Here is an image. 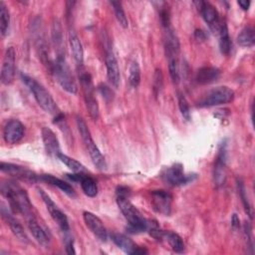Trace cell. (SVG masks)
<instances>
[{
  "label": "cell",
  "instance_id": "obj_41",
  "mask_svg": "<svg viewBox=\"0 0 255 255\" xmlns=\"http://www.w3.org/2000/svg\"><path fill=\"white\" fill-rule=\"evenodd\" d=\"M66 252L68 254H75L76 251L74 249V242L71 238H68V240L66 241Z\"/></svg>",
  "mask_w": 255,
  "mask_h": 255
},
{
  "label": "cell",
  "instance_id": "obj_23",
  "mask_svg": "<svg viewBox=\"0 0 255 255\" xmlns=\"http://www.w3.org/2000/svg\"><path fill=\"white\" fill-rule=\"evenodd\" d=\"M220 70L215 67H202L196 73V81L201 85H206L215 82L220 77Z\"/></svg>",
  "mask_w": 255,
  "mask_h": 255
},
{
  "label": "cell",
  "instance_id": "obj_6",
  "mask_svg": "<svg viewBox=\"0 0 255 255\" xmlns=\"http://www.w3.org/2000/svg\"><path fill=\"white\" fill-rule=\"evenodd\" d=\"M234 96V92L230 88L226 86L217 87L210 90L202 97V99L198 102V107L206 108L227 104L233 101Z\"/></svg>",
  "mask_w": 255,
  "mask_h": 255
},
{
  "label": "cell",
  "instance_id": "obj_8",
  "mask_svg": "<svg viewBox=\"0 0 255 255\" xmlns=\"http://www.w3.org/2000/svg\"><path fill=\"white\" fill-rule=\"evenodd\" d=\"M162 179L170 185L179 186L189 183L195 178L194 174H185L183 171V165L181 163H174L168 166L161 173Z\"/></svg>",
  "mask_w": 255,
  "mask_h": 255
},
{
  "label": "cell",
  "instance_id": "obj_39",
  "mask_svg": "<svg viewBox=\"0 0 255 255\" xmlns=\"http://www.w3.org/2000/svg\"><path fill=\"white\" fill-rule=\"evenodd\" d=\"M244 234H245V239L247 241V246L252 248V239H251V226L248 222L244 224Z\"/></svg>",
  "mask_w": 255,
  "mask_h": 255
},
{
  "label": "cell",
  "instance_id": "obj_14",
  "mask_svg": "<svg viewBox=\"0 0 255 255\" xmlns=\"http://www.w3.org/2000/svg\"><path fill=\"white\" fill-rule=\"evenodd\" d=\"M0 169L2 172H5L17 179H21L29 182H35L38 180V176L32 170L18 164L1 162Z\"/></svg>",
  "mask_w": 255,
  "mask_h": 255
},
{
  "label": "cell",
  "instance_id": "obj_16",
  "mask_svg": "<svg viewBox=\"0 0 255 255\" xmlns=\"http://www.w3.org/2000/svg\"><path fill=\"white\" fill-rule=\"evenodd\" d=\"M83 218L86 226L91 230V232L101 241L105 242L108 239V232L104 226L103 221L94 213L90 211H85L83 213Z\"/></svg>",
  "mask_w": 255,
  "mask_h": 255
},
{
  "label": "cell",
  "instance_id": "obj_34",
  "mask_svg": "<svg viewBox=\"0 0 255 255\" xmlns=\"http://www.w3.org/2000/svg\"><path fill=\"white\" fill-rule=\"evenodd\" d=\"M129 86L133 89L137 88L140 83V69L136 61L131 62L129 67V76H128Z\"/></svg>",
  "mask_w": 255,
  "mask_h": 255
},
{
  "label": "cell",
  "instance_id": "obj_2",
  "mask_svg": "<svg viewBox=\"0 0 255 255\" xmlns=\"http://www.w3.org/2000/svg\"><path fill=\"white\" fill-rule=\"evenodd\" d=\"M1 193L8 199L10 209L14 213H20L25 218L34 215L33 205L25 189L13 180L1 184Z\"/></svg>",
  "mask_w": 255,
  "mask_h": 255
},
{
  "label": "cell",
  "instance_id": "obj_21",
  "mask_svg": "<svg viewBox=\"0 0 255 255\" xmlns=\"http://www.w3.org/2000/svg\"><path fill=\"white\" fill-rule=\"evenodd\" d=\"M41 134H42L43 143H44L47 153H49L50 155H53V156H58V154L61 152V150H60L59 140H58V137L56 136L55 132L50 128L44 127L42 128Z\"/></svg>",
  "mask_w": 255,
  "mask_h": 255
},
{
  "label": "cell",
  "instance_id": "obj_19",
  "mask_svg": "<svg viewBox=\"0 0 255 255\" xmlns=\"http://www.w3.org/2000/svg\"><path fill=\"white\" fill-rule=\"evenodd\" d=\"M1 214L3 219L7 222V224L9 225L11 231L13 232V234L22 242L24 243H29V237L27 236L23 226L21 225V223L9 212V210L2 204L1 207Z\"/></svg>",
  "mask_w": 255,
  "mask_h": 255
},
{
  "label": "cell",
  "instance_id": "obj_26",
  "mask_svg": "<svg viewBox=\"0 0 255 255\" xmlns=\"http://www.w3.org/2000/svg\"><path fill=\"white\" fill-rule=\"evenodd\" d=\"M40 178L42 180H44L45 182H48L54 186H57L58 188H60L63 192H65L66 194L70 195V196H74L75 195V191L74 188L67 182H65L64 180L53 176L52 174H42L40 176Z\"/></svg>",
  "mask_w": 255,
  "mask_h": 255
},
{
  "label": "cell",
  "instance_id": "obj_43",
  "mask_svg": "<svg viewBox=\"0 0 255 255\" xmlns=\"http://www.w3.org/2000/svg\"><path fill=\"white\" fill-rule=\"evenodd\" d=\"M237 4H238L243 10H248L249 7H250L251 2H250V1H247V0H240V1L237 2Z\"/></svg>",
  "mask_w": 255,
  "mask_h": 255
},
{
  "label": "cell",
  "instance_id": "obj_42",
  "mask_svg": "<svg viewBox=\"0 0 255 255\" xmlns=\"http://www.w3.org/2000/svg\"><path fill=\"white\" fill-rule=\"evenodd\" d=\"M231 225H232V227H233L234 229H237V228L240 227V220H239V218L237 217L236 214H233V216H232Z\"/></svg>",
  "mask_w": 255,
  "mask_h": 255
},
{
  "label": "cell",
  "instance_id": "obj_18",
  "mask_svg": "<svg viewBox=\"0 0 255 255\" xmlns=\"http://www.w3.org/2000/svg\"><path fill=\"white\" fill-rule=\"evenodd\" d=\"M105 62H106L108 80L115 88H118L120 86V82H121L120 68H119L117 59L111 49H107V51H106Z\"/></svg>",
  "mask_w": 255,
  "mask_h": 255
},
{
  "label": "cell",
  "instance_id": "obj_7",
  "mask_svg": "<svg viewBox=\"0 0 255 255\" xmlns=\"http://www.w3.org/2000/svg\"><path fill=\"white\" fill-rule=\"evenodd\" d=\"M81 86L84 92V98L86 102L87 110L93 120H97L99 118V105L98 101L94 94V85L92 81V77L88 73H83L80 76Z\"/></svg>",
  "mask_w": 255,
  "mask_h": 255
},
{
  "label": "cell",
  "instance_id": "obj_22",
  "mask_svg": "<svg viewBox=\"0 0 255 255\" xmlns=\"http://www.w3.org/2000/svg\"><path fill=\"white\" fill-rule=\"evenodd\" d=\"M69 44L76 64L82 67L84 64V49L82 42L74 29H70L69 31Z\"/></svg>",
  "mask_w": 255,
  "mask_h": 255
},
{
  "label": "cell",
  "instance_id": "obj_15",
  "mask_svg": "<svg viewBox=\"0 0 255 255\" xmlns=\"http://www.w3.org/2000/svg\"><path fill=\"white\" fill-rule=\"evenodd\" d=\"M25 133V128L23 124L16 119L10 120L6 123L3 129L4 140L9 144H15L19 142Z\"/></svg>",
  "mask_w": 255,
  "mask_h": 255
},
{
  "label": "cell",
  "instance_id": "obj_38",
  "mask_svg": "<svg viewBox=\"0 0 255 255\" xmlns=\"http://www.w3.org/2000/svg\"><path fill=\"white\" fill-rule=\"evenodd\" d=\"M159 19H160V22H161L162 26L164 27V29L169 27L170 17H169V10L167 9V7H161V9L159 11Z\"/></svg>",
  "mask_w": 255,
  "mask_h": 255
},
{
  "label": "cell",
  "instance_id": "obj_32",
  "mask_svg": "<svg viewBox=\"0 0 255 255\" xmlns=\"http://www.w3.org/2000/svg\"><path fill=\"white\" fill-rule=\"evenodd\" d=\"M57 157L68 168H70L74 172H83L85 170V166L81 162H79L78 160H76V159H74V158H72V157H70V156H68V155H66V154H64L62 152H60Z\"/></svg>",
  "mask_w": 255,
  "mask_h": 255
},
{
  "label": "cell",
  "instance_id": "obj_30",
  "mask_svg": "<svg viewBox=\"0 0 255 255\" xmlns=\"http://www.w3.org/2000/svg\"><path fill=\"white\" fill-rule=\"evenodd\" d=\"M254 42L255 34L253 28L251 27H245L237 36V43L241 47H252L254 45Z\"/></svg>",
  "mask_w": 255,
  "mask_h": 255
},
{
  "label": "cell",
  "instance_id": "obj_40",
  "mask_svg": "<svg viewBox=\"0 0 255 255\" xmlns=\"http://www.w3.org/2000/svg\"><path fill=\"white\" fill-rule=\"evenodd\" d=\"M99 90H100V93L103 95V97L105 98V99H112V96H113V93H112V91L107 87V86H105V85H101L100 87H99Z\"/></svg>",
  "mask_w": 255,
  "mask_h": 255
},
{
  "label": "cell",
  "instance_id": "obj_5",
  "mask_svg": "<svg viewBox=\"0 0 255 255\" xmlns=\"http://www.w3.org/2000/svg\"><path fill=\"white\" fill-rule=\"evenodd\" d=\"M76 122H77V127H78V129H79V132H80V134L82 136V139H83V141H84V143H85V145H86V147H87V149L90 153V156L92 158L93 163L100 170L106 169L107 168V162H106L105 156L102 154L98 145L95 143L86 122L80 117H77Z\"/></svg>",
  "mask_w": 255,
  "mask_h": 255
},
{
  "label": "cell",
  "instance_id": "obj_9",
  "mask_svg": "<svg viewBox=\"0 0 255 255\" xmlns=\"http://www.w3.org/2000/svg\"><path fill=\"white\" fill-rule=\"evenodd\" d=\"M39 193L51 215L53 220L58 224L62 231L68 232L70 230V225L66 214L58 207V205L51 199V197L42 189H39Z\"/></svg>",
  "mask_w": 255,
  "mask_h": 255
},
{
  "label": "cell",
  "instance_id": "obj_17",
  "mask_svg": "<svg viewBox=\"0 0 255 255\" xmlns=\"http://www.w3.org/2000/svg\"><path fill=\"white\" fill-rule=\"evenodd\" d=\"M111 238L114 241V243L122 249L124 252L127 254H145L147 251L142 248L137 246L131 239H129L128 236L121 234V233H112Z\"/></svg>",
  "mask_w": 255,
  "mask_h": 255
},
{
  "label": "cell",
  "instance_id": "obj_28",
  "mask_svg": "<svg viewBox=\"0 0 255 255\" xmlns=\"http://www.w3.org/2000/svg\"><path fill=\"white\" fill-rule=\"evenodd\" d=\"M52 39L55 47L58 49V55H63V30L58 19H54L52 24Z\"/></svg>",
  "mask_w": 255,
  "mask_h": 255
},
{
  "label": "cell",
  "instance_id": "obj_31",
  "mask_svg": "<svg viewBox=\"0 0 255 255\" xmlns=\"http://www.w3.org/2000/svg\"><path fill=\"white\" fill-rule=\"evenodd\" d=\"M10 24V13L3 1L0 2V32L2 36L7 34Z\"/></svg>",
  "mask_w": 255,
  "mask_h": 255
},
{
  "label": "cell",
  "instance_id": "obj_3",
  "mask_svg": "<svg viewBox=\"0 0 255 255\" xmlns=\"http://www.w3.org/2000/svg\"><path fill=\"white\" fill-rule=\"evenodd\" d=\"M21 79L33 94L38 105L46 113H49L55 117L60 114V110L55 100L53 99L51 94L41 84H39L37 81H35L31 77L24 74H21Z\"/></svg>",
  "mask_w": 255,
  "mask_h": 255
},
{
  "label": "cell",
  "instance_id": "obj_44",
  "mask_svg": "<svg viewBox=\"0 0 255 255\" xmlns=\"http://www.w3.org/2000/svg\"><path fill=\"white\" fill-rule=\"evenodd\" d=\"M194 36H195L196 40H198V41L205 39V34H204V32L201 31V30H195Z\"/></svg>",
  "mask_w": 255,
  "mask_h": 255
},
{
  "label": "cell",
  "instance_id": "obj_35",
  "mask_svg": "<svg viewBox=\"0 0 255 255\" xmlns=\"http://www.w3.org/2000/svg\"><path fill=\"white\" fill-rule=\"evenodd\" d=\"M237 187H238L239 196H240V198L242 200V203H243V206L245 208V211L249 215V217L252 218V208H251V205H250L248 197H247L246 188H245L244 183H243V181L241 179H237Z\"/></svg>",
  "mask_w": 255,
  "mask_h": 255
},
{
  "label": "cell",
  "instance_id": "obj_25",
  "mask_svg": "<svg viewBox=\"0 0 255 255\" xmlns=\"http://www.w3.org/2000/svg\"><path fill=\"white\" fill-rule=\"evenodd\" d=\"M164 240L168 243L170 248L176 253H182L184 251V243L182 238L175 232L163 231L161 241Z\"/></svg>",
  "mask_w": 255,
  "mask_h": 255
},
{
  "label": "cell",
  "instance_id": "obj_27",
  "mask_svg": "<svg viewBox=\"0 0 255 255\" xmlns=\"http://www.w3.org/2000/svg\"><path fill=\"white\" fill-rule=\"evenodd\" d=\"M219 47L224 55H228L231 50V41L228 33V28L225 22H221L219 27Z\"/></svg>",
  "mask_w": 255,
  "mask_h": 255
},
{
  "label": "cell",
  "instance_id": "obj_33",
  "mask_svg": "<svg viewBox=\"0 0 255 255\" xmlns=\"http://www.w3.org/2000/svg\"><path fill=\"white\" fill-rule=\"evenodd\" d=\"M111 5H112V7L114 9L116 18H117L118 22L120 23V25L123 28H128V18L126 16V13H125V10L123 8L122 3L120 1H112Z\"/></svg>",
  "mask_w": 255,
  "mask_h": 255
},
{
  "label": "cell",
  "instance_id": "obj_10",
  "mask_svg": "<svg viewBox=\"0 0 255 255\" xmlns=\"http://www.w3.org/2000/svg\"><path fill=\"white\" fill-rule=\"evenodd\" d=\"M226 158H227V145L226 142H222L218 148V154L216 157L214 169H213V180L214 184L219 187L225 183L226 180Z\"/></svg>",
  "mask_w": 255,
  "mask_h": 255
},
{
  "label": "cell",
  "instance_id": "obj_20",
  "mask_svg": "<svg viewBox=\"0 0 255 255\" xmlns=\"http://www.w3.org/2000/svg\"><path fill=\"white\" fill-rule=\"evenodd\" d=\"M26 221H27V225H28V228L29 230L31 231L32 235L34 236V238L36 239V241L44 246V247H47L49 246V243H50V239H49V236L47 235L45 229L41 226V224L39 223L38 219L36 218L35 214L34 215H31L29 217L26 218Z\"/></svg>",
  "mask_w": 255,
  "mask_h": 255
},
{
  "label": "cell",
  "instance_id": "obj_11",
  "mask_svg": "<svg viewBox=\"0 0 255 255\" xmlns=\"http://www.w3.org/2000/svg\"><path fill=\"white\" fill-rule=\"evenodd\" d=\"M151 206L153 210L162 215H169L171 212L172 195L166 190L151 191Z\"/></svg>",
  "mask_w": 255,
  "mask_h": 255
},
{
  "label": "cell",
  "instance_id": "obj_1",
  "mask_svg": "<svg viewBox=\"0 0 255 255\" xmlns=\"http://www.w3.org/2000/svg\"><path fill=\"white\" fill-rule=\"evenodd\" d=\"M129 190L126 186H120L117 189V203L122 213L128 222V231L129 233H141L147 231L152 220H146L137 208L129 201Z\"/></svg>",
  "mask_w": 255,
  "mask_h": 255
},
{
  "label": "cell",
  "instance_id": "obj_29",
  "mask_svg": "<svg viewBox=\"0 0 255 255\" xmlns=\"http://www.w3.org/2000/svg\"><path fill=\"white\" fill-rule=\"evenodd\" d=\"M79 182L81 183L84 193L89 197H95L98 194V185L93 177L83 174Z\"/></svg>",
  "mask_w": 255,
  "mask_h": 255
},
{
  "label": "cell",
  "instance_id": "obj_12",
  "mask_svg": "<svg viewBox=\"0 0 255 255\" xmlns=\"http://www.w3.org/2000/svg\"><path fill=\"white\" fill-rule=\"evenodd\" d=\"M194 4L196 5L203 20L208 24L209 28L212 31H219L221 22L219 20V14L216 8L209 2L205 1H196Z\"/></svg>",
  "mask_w": 255,
  "mask_h": 255
},
{
  "label": "cell",
  "instance_id": "obj_37",
  "mask_svg": "<svg viewBox=\"0 0 255 255\" xmlns=\"http://www.w3.org/2000/svg\"><path fill=\"white\" fill-rule=\"evenodd\" d=\"M163 87V76L160 69H156L153 75V82H152V89L155 97H157Z\"/></svg>",
  "mask_w": 255,
  "mask_h": 255
},
{
  "label": "cell",
  "instance_id": "obj_4",
  "mask_svg": "<svg viewBox=\"0 0 255 255\" xmlns=\"http://www.w3.org/2000/svg\"><path fill=\"white\" fill-rule=\"evenodd\" d=\"M51 72L58 82V84L62 87L63 90L70 94H76L78 91L77 84L74 80V77L71 73V70L65 60L64 55H58L53 63L50 65Z\"/></svg>",
  "mask_w": 255,
  "mask_h": 255
},
{
  "label": "cell",
  "instance_id": "obj_13",
  "mask_svg": "<svg viewBox=\"0 0 255 255\" xmlns=\"http://www.w3.org/2000/svg\"><path fill=\"white\" fill-rule=\"evenodd\" d=\"M15 65H16V53L13 47L6 49L2 69H1V82L4 85H9L13 82L15 77Z\"/></svg>",
  "mask_w": 255,
  "mask_h": 255
},
{
  "label": "cell",
  "instance_id": "obj_24",
  "mask_svg": "<svg viewBox=\"0 0 255 255\" xmlns=\"http://www.w3.org/2000/svg\"><path fill=\"white\" fill-rule=\"evenodd\" d=\"M167 62H168V72L170 78L174 84L179 82V66H178V51L165 50Z\"/></svg>",
  "mask_w": 255,
  "mask_h": 255
},
{
  "label": "cell",
  "instance_id": "obj_36",
  "mask_svg": "<svg viewBox=\"0 0 255 255\" xmlns=\"http://www.w3.org/2000/svg\"><path fill=\"white\" fill-rule=\"evenodd\" d=\"M177 102H178V107H179V111L182 115V117L186 120L189 121L190 120V109H189V105L187 100L185 99V97L178 93L177 95Z\"/></svg>",
  "mask_w": 255,
  "mask_h": 255
}]
</instances>
